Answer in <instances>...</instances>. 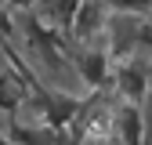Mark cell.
I'll use <instances>...</instances> for the list:
<instances>
[{"instance_id":"cell-2","label":"cell","mask_w":152,"mask_h":145,"mask_svg":"<svg viewBox=\"0 0 152 145\" xmlns=\"http://www.w3.org/2000/svg\"><path fill=\"white\" fill-rule=\"evenodd\" d=\"M105 4L102 0H80V7H76V15H72V26H69V33H72V40L76 44H91L98 33H105Z\"/></svg>"},{"instance_id":"cell-3","label":"cell","mask_w":152,"mask_h":145,"mask_svg":"<svg viewBox=\"0 0 152 145\" xmlns=\"http://www.w3.org/2000/svg\"><path fill=\"white\" fill-rule=\"evenodd\" d=\"M112 134L120 145H145V113L134 102H123L112 113Z\"/></svg>"},{"instance_id":"cell-6","label":"cell","mask_w":152,"mask_h":145,"mask_svg":"<svg viewBox=\"0 0 152 145\" xmlns=\"http://www.w3.org/2000/svg\"><path fill=\"white\" fill-rule=\"evenodd\" d=\"M7 141L11 145H54V131L51 127H26L22 120H11Z\"/></svg>"},{"instance_id":"cell-7","label":"cell","mask_w":152,"mask_h":145,"mask_svg":"<svg viewBox=\"0 0 152 145\" xmlns=\"http://www.w3.org/2000/svg\"><path fill=\"white\" fill-rule=\"evenodd\" d=\"M26 102V87L15 72H0V113H15Z\"/></svg>"},{"instance_id":"cell-1","label":"cell","mask_w":152,"mask_h":145,"mask_svg":"<svg viewBox=\"0 0 152 145\" xmlns=\"http://www.w3.org/2000/svg\"><path fill=\"white\" fill-rule=\"evenodd\" d=\"M83 109V102L76 94H62V91H51V94H40V116L44 127H51L54 134H62L65 127L76 120V113Z\"/></svg>"},{"instance_id":"cell-15","label":"cell","mask_w":152,"mask_h":145,"mask_svg":"<svg viewBox=\"0 0 152 145\" xmlns=\"http://www.w3.org/2000/svg\"><path fill=\"white\" fill-rule=\"evenodd\" d=\"M0 40H4V36H0Z\"/></svg>"},{"instance_id":"cell-8","label":"cell","mask_w":152,"mask_h":145,"mask_svg":"<svg viewBox=\"0 0 152 145\" xmlns=\"http://www.w3.org/2000/svg\"><path fill=\"white\" fill-rule=\"evenodd\" d=\"M102 4L109 11H116V15H134V18L152 11V0H102Z\"/></svg>"},{"instance_id":"cell-14","label":"cell","mask_w":152,"mask_h":145,"mask_svg":"<svg viewBox=\"0 0 152 145\" xmlns=\"http://www.w3.org/2000/svg\"><path fill=\"white\" fill-rule=\"evenodd\" d=\"M105 145H120V141H116V134H112V138H109V141H105Z\"/></svg>"},{"instance_id":"cell-13","label":"cell","mask_w":152,"mask_h":145,"mask_svg":"<svg viewBox=\"0 0 152 145\" xmlns=\"http://www.w3.org/2000/svg\"><path fill=\"white\" fill-rule=\"evenodd\" d=\"M7 4H11V7H18V11H26V7H33V4H36V0H7Z\"/></svg>"},{"instance_id":"cell-11","label":"cell","mask_w":152,"mask_h":145,"mask_svg":"<svg viewBox=\"0 0 152 145\" xmlns=\"http://www.w3.org/2000/svg\"><path fill=\"white\" fill-rule=\"evenodd\" d=\"M15 33V22H11V15H4L0 11V36H11Z\"/></svg>"},{"instance_id":"cell-12","label":"cell","mask_w":152,"mask_h":145,"mask_svg":"<svg viewBox=\"0 0 152 145\" xmlns=\"http://www.w3.org/2000/svg\"><path fill=\"white\" fill-rule=\"evenodd\" d=\"M145 145H152V109L145 113Z\"/></svg>"},{"instance_id":"cell-9","label":"cell","mask_w":152,"mask_h":145,"mask_svg":"<svg viewBox=\"0 0 152 145\" xmlns=\"http://www.w3.org/2000/svg\"><path fill=\"white\" fill-rule=\"evenodd\" d=\"M76 7H80V0H51V18H54V26H58V29H69Z\"/></svg>"},{"instance_id":"cell-10","label":"cell","mask_w":152,"mask_h":145,"mask_svg":"<svg viewBox=\"0 0 152 145\" xmlns=\"http://www.w3.org/2000/svg\"><path fill=\"white\" fill-rule=\"evenodd\" d=\"M138 44L152 51V22H141V29H138Z\"/></svg>"},{"instance_id":"cell-4","label":"cell","mask_w":152,"mask_h":145,"mask_svg":"<svg viewBox=\"0 0 152 145\" xmlns=\"http://www.w3.org/2000/svg\"><path fill=\"white\" fill-rule=\"evenodd\" d=\"M112 65V58H109V51L105 47H87L80 58H76V72H80V83L87 87V91H98V87H105L109 83V69Z\"/></svg>"},{"instance_id":"cell-5","label":"cell","mask_w":152,"mask_h":145,"mask_svg":"<svg viewBox=\"0 0 152 145\" xmlns=\"http://www.w3.org/2000/svg\"><path fill=\"white\" fill-rule=\"evenodd\" d=\"M116 91H120V98L123 102H141V98H148V69L141 65V62H123L120 69H116Z\"/></svg>"}]
</instances>
